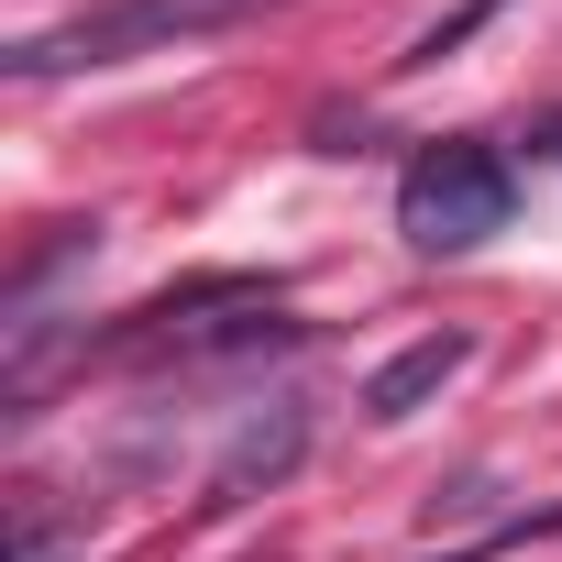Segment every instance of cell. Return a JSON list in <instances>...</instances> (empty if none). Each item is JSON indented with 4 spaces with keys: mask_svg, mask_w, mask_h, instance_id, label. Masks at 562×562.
Here are the masks:
<instances>
[{
    "mask_svg": "<svg viewBox=\"0 0 562 562\" xmlns=\"http://www.w3.org/2000/svg\"><path fill=\"white\" fill-rule=\"evenodd\" d=\"M243 12H254V0H89V12L23 34L0 67H12V78H67V67H122V56H177V45L243 23Z\"/></svg>",
    "mask_w": 562,
    "mask_h": 562,
    "instance_id": "cell-1",
    "label": "cell"
},
{
    "mask_svg": "<svg viewBox=\"0 0 562 562\" xmlns=\"http://www.w3.org/2000/svg\"><path fill=\"white\" fill-rule=\"evenodd\" d=\"M507 210H518V177L496 144H419L397 177V232L419 254H474L507 232Z\"/></svg>",
    "mask_w": 562,
    "mask_h": 562,
    "instance_id": "cell-2",
    "label": "cell"
},
{
    "mask_svg": "<svg viewBox=\"0 0 562 562\" xmlns=\"http://www.w3.org/2000/svg\"><path fill=\"white\" fill-rule=\"evenodd\" d=\"M299 452H310V408H299V397L254 408V419L232 430V452L210 463V496H199V507H243V496H265V485H288Z\"/></svg>",
    "mask_w": 562,
    "mask_h": 562,
    "instance_id": "cell-3",
    "label": "cell"
},
{
    "mask_svg": "<svg viewBox=\"0 0 562 562\" xmlns=\"http://www.w3.org/2000/svg\"><path fill=\"white\" fill-rule=\"evenodd\" d=\"M463 353H474L463 331H430V342H408V353H397V364H386V375L364 386V419H408L419 397H441V386L463 375Z\"/></svg>",
    "mask_w": 562,
    "mask_h": 562,
    "instance_id": "cell-4",
    "label": "cell"
},
{
    "mask_svg": "<svg viewBox=\"0 0 562 562\" xmlns=\"http://www.w3.org/2000/svg\"><path fill=\"white\" fill-rule=\"evenodd\" d=\"M529 144H540V155H551V166H562V111H551V122H540V133H529Z\"/></svg>",
    "mask_w": 562,
    "mask_h": 562,
    "instance_id": "cell-5",
    "label": "cell"
},
{
    "mask_svg": "<svg viewBox=\"0 0 562 562\" xmlns=\"http://www.w3.org/2000/svg\"><path fill=\"white\" fill-rule=\"evenodd\" d=\"M12 562H56V551H45V540H34V529H23V551H12Z\"/></svg>",
    "mask_w": 562,
    "mask_h": 562,
    "instance_id": "cell-6",
    "label": "cell"
}]
</instances>
